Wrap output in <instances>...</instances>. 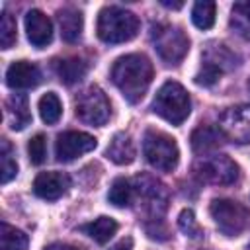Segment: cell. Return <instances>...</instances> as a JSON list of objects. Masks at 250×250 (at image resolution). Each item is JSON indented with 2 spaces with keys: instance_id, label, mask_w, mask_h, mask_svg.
<instances>
[{
  "instance_id": "4316f807",
  "label": "cell",
  "mask_w": 250,
  "mask_h": 250,
  "mask_svg": "<svg viewBox=\"0 0 250 250\" xmlns=\"http://www.w3.org/2000/svg\"><path fill=\"white\" fill-rule=\"evenodd\" d=\"M0 162H2V176H0V180H2V184H8L18 174V164H16V158H14V148L8 143V139L0 141Z\"/></svg>"
},
{
  "instance_id": "9c48e42d",
  "label": "cell",
  "mask_w": 250,
  "mask_h": 250,
  "mask_svg": "<svg viewBox=\"0 0 250 250\" xmlns=\"http://www.w3.org/2000/svg\"><path fill=\"white\" fill-rule=\"evenodd\" d=\"M219 131L232 143H250V105L227 107L219 115Z\"/></svg>"
},
{
  "instance_id": "7c38bea8",
  "label": "cell",
  "mask_w": 250,
  "mask_h": 250,
  "mask_svg": "<svg viewBox=\"0 0 250 250\" xmlns=\"http://www.w3.org/2000/svg\"><path fill=\"white\" fill-rule=\"evenodd\" d=\"M25 31H27V39L33 47L41 49L47 47L53 39V23L51 20L41 12V10H29L25 14Z\"/></svg>"
},
{
  "instance_id": "cb8c5ba5",
  "label": "cell",
  "mask_w": 250,
  "mask_h": 250,
  "mask_svg": "<svg viewBox=\"0 0 250 250\" xmlns=\"http://www.w3.org/2000/svg\"><path fill=\"white\" fill-rule=\"evenodd\" d=\"M39 115L47 125H55L61 119L62 113V104L55 92H47L39 98Z\"/></svg>"
},
{
  "instance_id": "ffe728a7",
  "label": "cell",
  "mask_w": 250,
  "mask_h": 250,
  "mask_svg": "<svg viewBox=\"0 0 250 250\" xmlns=\"http://www.w3.org/2000/svg\"><path fill=\"white\" fill-rule=\"evenodd\" d=\"M80 230L86 232L90 238H94L98 244H105L117 232V223L111 217H98L92 223L82 225Z\"/></svg>"
},
{
  "instance_id": "7402d4cb",
  "label": "cell",
  "mask_w": 250,
  "mask_h": 250,
  "mask_svg": "<svg viewBox=\"0 0 250 250\" xmlns=\"http://www.w3.org/2000/svg\"><path fill=\"white\" fill-rule=\"evenodd\" d=\"M0 242H2V250H27L29 236L20 229H16V227H12L8 223H2V227H0Z\"/></svg>"
},
{
  "instance_id": "4dcf8cb0",
  "label": "cell",
  "mask_w": 250,
  "mask_h": 250,
  "mask_svg": "<svg viewBox=\"0 0 250 250\" xmlns=\"http://www.w3.org/2000/svg\"><path fill=\"white\" fill-rule=\"evenodd\" d=\"M221 74H223V70L221 68H217V66H213V64H205L203 62V66H201V70L195 74V84H199V86H213L219 78H221Z\"/></svg>"
},
{
  "instance_id": "83f0119b",
  "label": "cell",
  "mask_w": 250,
  "mask_h": 250,
  "mask_svg": "<svg viewBox=\"0 0 250 250\" xmlns=\"http://www.w3.org/2000/svg\"><path fill=\"white\" fill-rule=\"evenodd\" d=\"M18 39L16 31V20L4 10L2 12V21H0V45L2 49H10Z\"/></svg>"
},
{
  "instance_id": "f546056e",
  "label": "cell",
  "mask_w": 250,
  "mask_h": 250,
  "mask_svg": "<svg viewBox=\"0 0 250 250\" xmlns=\"http://www.w3.org/2000/svg\"><path fill=\"white\" fill-rule=\"evenodd\" d=\"M178 227H180V230H182L186 236H189V238H199V236L203 234V229L199 227V223H197V219H195V215H193L191 209H184V211L180 213V217H178Z\"/></svg>"
},
{
  "instance_id": "7a4b0ae2",
  "label": "cell",
  "mask_w": 250,
  "mask_h": 250,
  "mask_svg": "<svg viewBox=\"0 0 250 250\" xmlns=\"http://www.w3.org/2000/svg\"><path fill=\"white\" fill-rule=\"evenodd\" d=\"M139 18L119 6H105L98 14V37L104 43H125L139 33Z\"/></svg>"
},
{
  "instance_id": "ba28073f",
  "label": "cell",
  "mask_w": 250,
  "mask_h": 250,
  "mask_svg": "<svg viewBox=\"0 0 250 250\" xmlns=\"http://www.w3.org/2000/svg\"><path fill=\"white\" fill-rule=\"evenodd\" d=\"M193 170L203 182H209V184L227 186V184H234L238 180V164L234 160H230L227 154L203 156L195 162Z\"/></svg>"
},
{
  "instance_id": "836d02e7",
  "label": "cell",
  "mask_w": 250,
  "mask_h": 250,
  "mask_svg": "<svg viewBox=\"0 0 250 250\" xmlns=\"http://www.w3.org/2000/svg\"><path fill=\"white\" fill-rule=\"evenodd\" d=\"M162 6H166V8H176V10H178V8H182L184 4H182V2H166V0H162Z\"/></svg>"
},
{
  "instance_id": "52a82bcc",
  "label": "cell",
  "mask_w": 250,
  "mask_h": 250,
  "mask_svg": "<svg viewBox=\"0 0 250 250\" xmlns=\"http://www.w3.org/2000/svg\"><path fill=\"white\" fill-rule=\"evenodd\" d=\"M74 111L80 121L94 125V127H102L107 123V119L111 115V105L100 86H90L76 96Z\"/></svg>"
},
{
  "instance_id": "5b68a950",
  "label": "cell",
  "mask_w": 250,
  "mask_h": 250,
  "mask_svg": "<svg viewBox=\"0 0 250 250\" xmlns=\"http://www.w3.org/2000/svg\"><path fill=\"white\" fill-rule=\"evenodd\" d=\"M150 41H152L158 57L166 64H180V61L189 51V39L178 25L154 23L150 27Z\"/></svg>"
},
{
  "instance_id": "1f68e13d",
  "label": "cell",
  "mask_w": 250,
  "mask_h": 250,
  "mask_svg": "<svg viewBox=\"0 0 250 250\" xmlns=\"http://www.w3.org/2000/svg\"><path fill=\"white\" fill-rule=\"evenodd\" d=\"M109 250H133V238H131V236H125V238H121L119 242H115Z\"/></svg>"
},
{
  "instance_id": "d6a6232c",
  "label": "cell",
  "mask_w": 250,
  "mask_h": 250,
  "mask_svg": "<svg viewBox=\"0 0 250 250\" xmlns=\"http://www.w3.org/2000/svg\"><path fill=\"white\" fill-rule=\"evenodd\" d=\"M45 250H82L78 246H72V244H62V242H53L49 246H45Z\"/></svg>"
},
{
  "instance_id": "6da1fadb",
  "label": "cell",
  "mask_w": 250,
  "mask_h": 250,
  "mask_svg": "<svg viewBox=\"0 0 250 250\" xmlns=\"http://www.w3.org/2000/svg\"><path fill=\"white\" fill-rule=\"evenodd\" d=\"M152 62L141 53L123 55L111 66V80L129 104L143 100L152 82Z\"/></svg>"
},
{
  "instance_id": "d6986e66",
  "label": "cell",
  "mask_w": 250,
  "mask_h": 250,
  "mask_svg": "<svg viewBox=\"0 0 250 250\" xmlns=\"http://www.w3.org/2000/svg\"><path fill=\"white\" fill-rule=\"evenodd\" d=\"M223 133L219 131V127H209V125H201L191 133V148L195 152H205L211 148H217L223 143Z\"/></svg>"
},
{
  "instance_id": "ac0fdd59",
  "label": "cell",
  "mask_w": 250,
  "mask_h": 250,
  "mask_svg": "<svg viewBox=\"0 0 250 250\" xmlns=\"http://www.w3.org/2000/svg\"><path fill=\"white\" fill-rule=\"evenodd\" d=\"M55 70H57L61 82L74 84V82L84 78V74L88 70V64L80 57H66V59L55 61Z\"/></svg>"
},
{
  "instance_id": "30bf717a",
  "label": "cell",
  "mask_w": 250,
  "mask_h": 250,
  "mask_svg": "<svg viewBox=\"0 0 250 250\" xmlns=\"http://www.w3.org/2000/svg\"><path fill=\"white\" fill-rule=\"evenodd\" d=\"M96 145H98V141L84 131H64L57 137L55 154H57V160L70 162L76 156H82V154L94 150Z\"/></svg>"
},
{
  "instance_id": "8fae6325",
  "label": "cell",
  "mask_w": 250,
  "mask_h": 250,
  "mask_svg": "<svg viewBox=\"0 0 250 250\" xmlns=\"http://www.w3.org/2000/svg\"><path fill=\"white\" fill-rule=\"evenodd\" d=\"M70 188V178L62 172H41L33 182V191L37 197L55 201L66 193Z\"/></svg>"
},
{
  "instance_id": "277c9868",
  "label": "cell",
  "mask_w": 250,
  "mask_h": 250,
  "mask_svg": "<svg viewBox=\"0 0 250 250\" xmlns=\"http://www.w3.org/2000/svg\"><path fill=\"white\" fill-rule=\"evenodd\" d=\"M143 154L146 162L162 172H170L178 166L180 148L174 137L158 129H146L143 137Z\"/></svg>"
},
{
  "instance_id": "4fadbf2b",
  "label": "cell",
  "mask_w": 250,
  "mask_h": 250,
  "mask_svg": "<svg viewBox=\"0 0 250 250\" xmlns=\"http://www.w3.org/2000/svg\"><path fill=\"white\" fill-rule=\"evenodd\" d=\"M39 82H41V70L37 68V64L29 61H16L6 70V84L10 88L25 90V88H35Z\"/></svg>"
},
{
  "instance_id": "2e32d148",
  "label": "cell",
  "mask_w": 250,
  "mask_h": 250,
  "mask_svg": "<svg viewBox=\"0 0 250 250\" xmlns=\"http://www.w3.org/2000/svg\"><path fill=\"white\" fill-rule=\"evenodd\" d=\"M105 154L111 162H115L119 166H125V164H131L135 160L137 150H135V145H133V141L127 133H115L113 139L107 145Z\"/></svg>"
},
{
  "instance_id": "603a6c76",
  "label": "cell",
  "mask_w": 250,
  "mask_h": 250,
  "mask_svg": "<svg viewBox=\"0 0 250 250\" xmlns=\"http://www.w3.org/2000/svg\"><path fill=\"white\" fill-rule=\"evenodd\" d=\"M205 64H213L225 72L236 64V57L225 45L215 43V45H209L205 51Z\"/></svg>"
},
{
  "instance_id": "484cf974",
  "label": "cell",
  "mask_w": 250,
  "mask_h": 250,
  "mask_svg": "<svg viewBox=\"0 0 250 250\" xmlns=\"http://www.w3.org/2000/svg\"><path fill=\"white\" fill-rule=\"evenodd\" d=\"M215 2H195L191 10V21L199 29H209L215 23Z\"/></svg>"
},
{
  "instance_id": "44dd1931",
  "label": "cell",
  "mask_w": 250,
  "mask_h": 250,
  "mask_svg": "<svg viewBox=\"0 0 250 250\" xmlns=\"http://www.w3.org/2000/svg\"><path fill=\"white\" fill-rule=\"evenodd\" d=\"M229 23L236 35L250 41V2H236L230 10Z\"/></svg>"
},
{
  "instance_id": "8992f818",
  "label": "cell",
  "mask_w": 250,
  "mask_h": 250,
  "mask_svg": "<svg viewBox=\"0 0 250 250\" xmlns=\"http://www.w3.org/2000/svg\"><path fill=\"white\" fill-rule=\"evenodd\" d=\"M209 213L217 229L227 236H238L250 223V211L238 201L232 199H213Z\"/></svg>"
},
{
  "instance_id": "9a60e30c",
  "label": "cell",
  "mask_w": 250,
  "mask_h": 250,
  "mask_svg": "<svg viewBox=\"0 0 250 250\" xmlns=\"http://www.w3.org/2000/svg\"><path fill=\"white\" fill-rule=\"evenodd\" d=\"M6 123L14 131H21L31 123V111L25 94H12L6 102Z\"/></svg>"
},
{
  "instance_id": "5bb4252c",
  "label": "cell",
  "mask_w": 250,
  "mask_h": 250,
  "mask_svg": "<svg viewBox=\"0 0 250 250\" xmlns=\"http://www.w3.org/2000/svg\"><path fill=\"white\" fill-rule=\"evenodd\" d=\"M135 188H137V191H139V195H141V199L145 201V207L146 209H150L152 213H156L158 209V205L162 207V209H166V189H164V186L156 180V178H152V176H137L135 178Z\"/></svg>"
},
{
  "instance_id": "e0dca14e",
  "label": "cell",
  "mask_w": 250,
  "mask_h": 250,
  "mask_svg": "<svg viewBox=\"0 0 250 250\" xmlns=\"http://www.w3.org/2000/svg\"><path fill=\"white\" fill-rule=\"evenodd\" d=\"M61 35L66 43H76L82 33V14L74 8H62L59 12Z\"/></svg>"
},
{
  "instance_id": "f1b7e54d",
  "label": "cell",
  "mask_w": 250,
  "mask_h": 250,
  "mask_svg": "<svg viewBox=\"0 0 250 250\" xmlns=\"http://www.w3.org/2000/svg\"><path fill=\"white\" fill-rule=\"evenodd\" d=\"M27 154H29L31 164H35V166H39V164L45 162V156H47V139H45V135L37 133V135H33L29 139V143H27Z\"/></svg>"
},
{
  "instance_id": "d4e9b609",
  "label": "cell",
  "mask_w": 250,
  "mask_h": 250,
  "mask_svg": "<svg viewBox=\"0 0 250 250\" xmlns=\"http://www.w3.org/2000/svg\"><path fill=\"white\" fill-rule=\"evenodd\" d=\"M107 199L111 205L115 207H127L133 199V188H131V182L125 180V178H117L111 188H109V193H107Z\"/></svg>"
},
{
  "instance_id": "3957f363",
  "label": "cell",
  "mask_w": 250,
  "mask_h": 250,
  "mask_svg": "<svg viewBox=\"0 0 250 250\" xmlns=\"http://www.w3.org/2000/svg\"><path fill=\"white\" fill-rule=\"evenodd\" d=\"M150 109L162 119H166L168 123L182 125L191 111V100H189L188 90L182 84L168 80L158 88Z\"/></svg>"
}]
</instances>
